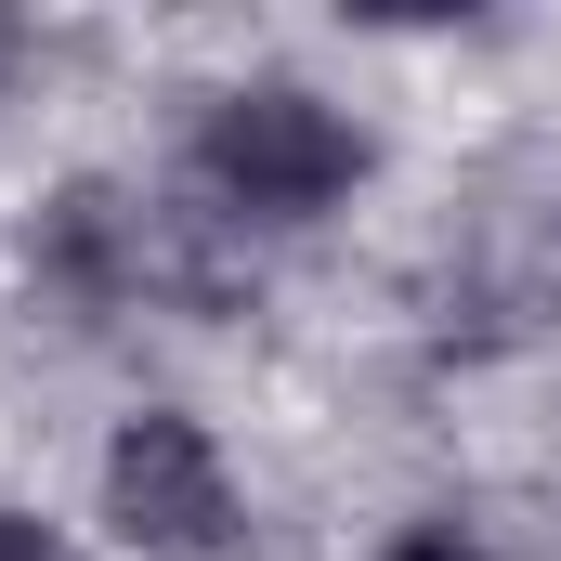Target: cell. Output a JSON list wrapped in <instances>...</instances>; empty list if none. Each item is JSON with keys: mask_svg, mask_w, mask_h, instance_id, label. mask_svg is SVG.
Returning a JSON list of instances; mask_svg holds the SVG:
<instances>
[{"mask_svg": "<svg viewBox=\"0 0 561 561\" xmlns=\"http://www.w3.org/2000/svg\"><path fill=\"white\" fill-rule=\"evenodd\" d=\"M392 561H483V549H470V536H405Z\"/></svg>", "mask_w": 561, "mask_h": 561, "instance_id": "4", "label": "cell"}, {"mask_svg": "<svg viewBox=\"0 0 561 561\" xmlns=\"http://www.w3.org/2000/svg\"><path fill=\"white\" fill-rule=\"evenodd\" d=\"M105 523L144 561H222L236 549V483H222L209 431L196 419H131L105 444Z\"/></svg>", "mask_w": 561, "mask_h": 561, "instance_id": "2", "label": "cell"}, {"mask_svg": "<svg viewBox=\"0 0 561 561\" xmlns=\"http://www.w3.org/2000/svg\"><path fill=\"white\" fill-rule=\"evenodd\" d=\"M0 561H79L53 523H26V510H0Z\"/></svg>", "mask_w": 561, "mask_h": 561, "instance_id": "3", "label": "cell"}, {"mask_svg": "<svg viewBox=\"0 0 561 561\" xmlns=\"http://www.w3.org/2000/svg\"><path fill=\"white\" fill-rule=\"evenodd\" d=\"M196 170L236 196V209H262V222H300V209H327L353 170H366V131L340 118V105H313V92H222L209 105V131H196Z\"/></svg>", "mask_w": 561, "mask_h": 561, "instance_id": "1", "label": "cell"}]
</instances>
